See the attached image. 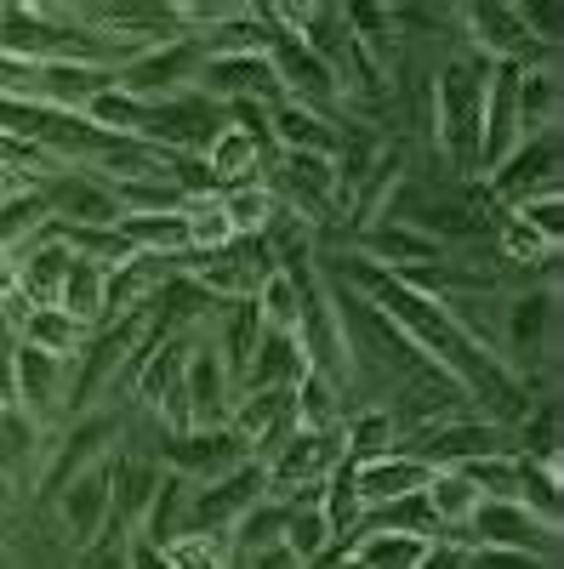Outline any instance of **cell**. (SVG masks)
<instances>
[{"mask_svg":"<svg viewBox=\"0 0 564 569\" xmlns=\"http://www.w3.org/2000/svg\"><path fill=\"white\" fill-rule=\"evenodd\" d=\"M485 86H491V58H479L474 46H451L434 63V154L439 166L479 188V126H485Z\"/></svg>","mask_w":564,"mask_h":569,"instance_id":"6da1fadb","label":"cell"},{"mask_svg":"<svg viewBox=\"0 0 564 569\" xmlns=\"http://www.w3.org/2000/svg\"><path fill=\"white\" fill-rule=\"evenodd\" d=\"M120 433H126V410L120 405H98V410H80L75 421H63L52 439H46V461H40V479H34V496L40 501H58V490L80 472L103 467L115 450H120Z\"/></svg>","mask_w":564,"mask_h":569,"instance_id":"7a4b0ae2","label":"cell"},{"mask_svg":"<svg viewBox=\"0 0 564 569\" xmlns=\"http://www.w3.org/2000/svg\"><path fill=\"white\" fill-rule=\"evenodd\" d=\"M399 456L422 461L428 472L439 467H467V461H491V456H520V445H513V427L479 416V410H467V416H451V421H434V427H422V433H405L394 445Z\"/></svg>","mask_w":564,"mask_h":569,"instance_id":"3957f363","label":"cell"},{"mask_svg":"<svg viewBox=\"0 0 564 569\" xmlns=\"http://www.w3.org/2000/svg\"><path fill=\"white\" fill-rule=\"evenodd\" d=\"M337 467H348L343 427H297V433L263 461V479H268V496L274 501H291L297 490L325 485Z\"/></svg>","mask_w":564,"mask_h":569,"instance_id":"277c9868","label":"cell"},{"mask_svg":"<svg viewBox=\"0 0 564 569\" xmlns=\"http://www.w3.org/2000/svg\"><path fill=\"white\" fill-rule=\"evenodd\" d=\"M200 46L177 34V40H160V46H144L137 58H126L115 69V86L137 103H166V98H182V91H195L200 80Z\"/></svg>","mask_w":564,"mask_h":569,"instance_id":"5b68a950","label":"cell"},{"mask_svg":"<svg viewBox=\"0 0 564 569\" xmlns=\"http://www.w3.org/2000/svg\"><path fill=\"white\" fill-rule=\"evenodd\" d=\"M268 273H274V257H268L263 240H234V246L206 251V257H195V251L182 257V279L195 284V291H206L217 308L251 302L257 284H263Z\"/></svg>","mask_w":564,"mask_h":569,"instance_id":"8992f818","label":"cell"},{"mask_svg":"<svg viewBox=\"0 0 564 569\" xmlns=\"http://www.w3.org/2000/svg\"><path fill=\"white\" fill-rule=\"evenodd\" d=\"M69 388H75V365H58L34 348H12V405L40 433H58L69 421Z\"/></svg>","mask_w":564,"mask_h":569,"instance_id":"52a82bcc","label":"cell"},{"mask_svg":"<svg viewBox=\"0 0 564 569\" xmlns=\"http://www.w3.org/2000/svg\"><path fill=\"white\" fill-rule=\"evenodd\" d=\"M479 188H485V200H491L496 211H513V206L547 194V188H558V131L525 137L520 149H513Z\"/></svg>","mask_w":564,"mask_h":569,"instance_id":"ba28073f","label":"cell"},{"mask_svg":"<svg viewBox=\"0 0 564 569\" xmlns=\"http://www.w3.org/2000/svg\"><path fill=\"white\" fill-rule=\"evenodd\" d=\"M200 98H211L217 109H234V103H257V109H279L286 91H279V74L268 63V52H240V58H206L200 63V80H195Z\"/></svg>","mask_w":564,"mask_h":569,"instance_id":"9c48e42d","label":"cell"},{"mask_svg":"<svg viewBox=\"0 0 564 569\" xmlns=\"http://www.w3.org/2000/svg\"><path fill=\"white\" fill-rule=\"evenodd\" d=\"M222 109L200 91H182V98H166V103H149V120H144V137L149 149H166V154H206V142L222 131Z\"/></svg>","mask_w":564,"mask_h":569,"instance_id":"30bf717a","label":"cell"},{"mask_svg":"<svg viewBox=\"0 0 564 569\" xmlns=\"http://www.w3.org/2000/svg\"><path fill=\"white\" fill-rule=\"evenodd\" d=\"M40 194H46V211H52L58 228H115L120 222V200L98 171L58 166L40 182Z\"/></svg>","mask_w":564,"mask_h":569,"instance_id":"8fae6325","label":"cell"},{"mask_svg":"<svg viewBox=\"0 0 564 569\" xmlns=\"http://www.w3.org/2000/svg\"><path fill=\"white\" fill-rule=\"evenodd\" d=\"M234 399H240V382L228 376L222 353L200 330V337L188 342V365H182V416H188V427H228Z\"/></svg>","mask_w":564,"mask_h":569,"instance_id":"7c38bea8","label":"cell"},{"mask_svg":"<svg viewBox=\"0 0 564 569\" xmlns=\"http://www.w3.org/2000/svg\"><path fill=\"white\" fill-rule=\"evenodd\" d=\"M467 541L525 552L536 563H558V530L542 525L536 512H525L520 501H479V512L467 518Z\"/></svg>","mask_w":564,"mask_h":569,"instance_id":"4fadbf2b","label":"cell"},{"mask_svg":"<svg viewBox=\"0 0 564 569\" xmlns=\"http://www.w3.org/2000/svg\"><path fill=\"white\" fill-rule=\"evenodd\" d=\"M58 530H63V541L80 552V547H91V541H103L109 530H115V485H109V461L103 467H91V472H80V479H69L63 490H58ZM120 536V530H115Z\"/></svg>","mask_w":564,"mask_h":569,"instance_id":"5bb4252c","label":"cell"},{"mask_svg":"<svg viewBox=\"0 0 564 569\" xmlns=\"http://www.w3.org/2000/svg\"><path fill=\"white\" fill-rule=\"evenodd\" d=\"M160 461L171 472H182L188 485H211L228 479L234 467H246V445L228 433V427H188V433H166L160 439Z\"/></svg>","mask_w":564,"mask_h":569,"instance_id":"9a60e30c","label":"cell"},{"mask_svg":"<svg viewBox=\"0 0 564 569\" xmlns=\"http://www.w3.org/2000/svg\"><path fill=\"white\" fill-rule=\"evenodd\" d=\"M228 433L246 445V456L263 467L279 445L297 433V405H291V388H268V393H240L228 410Z\"/></svg>","mask_w":564,"mask_h":569,"instance_id":"2e32d148","label":"cell"},{"mask_svg":"<svg viewBox=\"0 0 564 569\" xmlns=\"http://www.w3.org/2000/svg\"><path fill=\"white\" fill-rule=\"evenodd\" d=\"M263 496H268V479H263L257 461L234 467L228 479L195 485V496H188V530H222V536H228ZM188 530H182V536H188Z\"/></svg>","mask_w":564,"mask_h":569,"instance_id":"e0dca14e","label":"cell"},{"mask_svg":"<svg viewBox=\"0 0 564 569\" xmlns=\"http://www.w3.org/2000/svg\"><path fill=\"white\" fill-rule=\"evenodd\" d=\"M354 257L383 268V273H410V268H434L445 262V246L434 233H422L416 222H399V217H383L354 233Z\"/></svg>","mask_w":564,"mask_h":569,"instance_id":"ac0fdd59","label":"cell"},{"mask_svg":"<svg viewBox=\"0 0 564 569\" xmlns=\"http://www.w3.org/2000/svg\"><path fill=\"white\" fill-rule=\"evenodd\" d=\"M200 160H206L211 188L222 194V188H240V182H263V171L274 160V142H268V131H246V126L222 120V131L206 142Z\"/></svg>","mask_w":564,"mask_h":569,"instance_id":"d6986e66","label":"cell"},{"mask_svg":"<svg viewBox=\"0 0 564 569\" xmlns=\"http://www.w3.org/2000/svg\"><path fill=\"white\" fill-rule=\"evenodd\" d=\"M268 142L279 154H314V160H337L343 149V120L332 114H314L303 103H279L268 114Z\"/></svg>","mask_w":564,"mask_h":569,"instance_id":"ffe728a7","label":"cell"},{"mask_svg":"<svg viewBox=\"0 0 564 569\" xmlns=\"http://www.w3.org/2000/svg\"><path fill=\"white\" fill-rule=\"evenodd\" d=\"M46 439L52 433H40L18 405H0V485H7L12 496L34 490L40 461H46Z\"/></svg>","mask_w":564,"mask_h":569,"instance_id":"44dd1931","label":"cell"},{"mask_svg":"<svg viewBox=\"0 0 564 569\" xmlns=\"http://www.w3.org/2000/svg\"><path fill=\"white\" fill-rule=\"evenodd\" d=\"M348 479H354V490H359V501H365V512H370V507L422 496V485H428V467L410 461V456H399V450H388V456H370V461H348Z\"/></svg>","mask_w":564,"mask_h":569,"instance_id":"7402d4cb","label":"cell"},{"mask_svg":"<svg viewBox=\"0 0 564 569\" xmlns=\"http://www.w3.org/2000/svg\"><path fill=\"white\" fill-rule=\"evenodd\" d=\"M479 485L467 479L462 467H439L428 472V485H422V507H428V525L434 536H451V541H467V518L479 512Z\"/></svg>","mask_w":564,"mask_h":569,"instance_id":"603a6c76","label":"cell"},{"mask_svg":"<svg viewBox=\"0 0 564 569\" xmlns=\"http://www.w3.org/2000/svg\"><path fill=\"white\" fill-rule=\"evenodd\" d=\"M12 337H18V348H34V353L58 359V365H75L86 353V342H91V330L75 313H63V308H23Z\"/></svg>","mask_w":564,"mask_h":569,"instance_id":"cb8c5ba5","label":"cell"},{"mask_svg":"<svg viewBox=\"0 0 564 569\" xmlns=\"http://www.w3.org/2000/svg\"><path fill=\"white\" fill-rule=\"evenodd\" d=\"M63 273H69V251L46 233L34 240L23 257H18V297L29 308H58V291H63Z\"/></svg>","mask_w":564,"mask_h":569,"instance_id":"d4e9b609","label":"cell"},{"mask_svg":"<svg viewBox=\"0 0 564 569\" xmlns=\"http://www.w3.org/2000/svg\"><path fill=\"white\" fill-rule=\"evenodd\" d=\"M188 496H195V485L182 479V472H160V485H155V501L144 512V525H137L131 536L137 541H149V547H171L182 530H188Z\"/></svg>","mask_w":564,"mask_h":569,"instance_id":"484cf974","label":"cell"},{"mask_svg":"<svg viewBox=\"0 0 564 569\" xmlns=\"http://www.w3.org/2000/svg\"><path fill=\"white\" fill-rule=\"evenodd\" d=\"M303 348L297 337H257V353L246 365V382L240 393H268V388H297L303 382Z\"/></svg>","mask_w":564,"mask_h":569,"instance_id":"4316f807","label":"cell"},{"mask_svg":"<svg viewBox=\"0 0 564 569\" xmlns=\"http://www.w3.org/2000/svg\"><path fill=\"white\" fill-rule=\"evenodd\" d=\"M564 120V69H520V126L525 137L558 131Z\"/></svg>","mask_w":564,"mask_h":569,"instance_id":"83f0119b","label":"cell"},{"mask_svg":"<svg viewBox=\"0 0 564 569\" xmlns=\"http://www.w3.org/2000/svg\"><path fill=\"white\" fill-rule=\"evenodd\" d=\"M251 313H257L263 337H297V325H303V279H291V273L274 268V273L257 284Z\"/></svg>","mask_w":564,"mask_h":569,"instance_id":"f1b7e54d","label":"cell"},{"mask_svg":"<svg viewBox=\"0 0 564 569\" xmlns=\"http://www.w3.org/2000/svg\"><path fill=\"white\" fill-rule=\"evenodd\" d=\"M103 291H109V268L86 262V257H69V273H63L58 308H63V313H75L86 330H98V325H109V302H103Z\"/></svg>","mask_w":564,"mask_h":569,"instance_id":"f546056e","label":"cell"},{"mask_svg":"<svg viewBox=\"0 0 564 569\" xmlns=\"http://www.w3.org/2000/svg\"><path fill=\"white\" fill-rule=\"evenodd\" d=\"M177 217H182V233H188V251H195V257L234 246V228H228V211H222L217 188H206V194H182Z\"/></svg>","mask_w":564,"mask_h":569,"instance_id":"4dcf8cb0","label":"cell"},{"mask_svg":"<svg viewBox=\"0 0 564 569\" xmlns=\"http://www.w3.org/2000/svg\"><path fill=\"white\" fill-rule=\"evenodd\" d=\"M222 211H228V228L234 240H268V228L286 217L279 200L268 194V182H240V188H222Z\"/></svg>","mask_w":564,"mask_h":569,"instance_id":"1f68e13d","label":"cell"},{"mask_svg":"<svg viewBox=\"0 0 564 569\" xmlns=\"http://www.w3.org/2000/svg\"><path fill=\"white\" fill-rule=\"evenodd\" d=\"M46 228H52V211H46V194H40V188L0 200V251L23 257L34 240H46Z\"/></svg>","mask_w":564,"mask_h":569,"instance_id":"d6a6232c","label":"cell"},{"mask_svg":"<svg viewBox=\"0 0 564 569\" xmlns=\"http://www.w3.org/2000/svg\"><path fill=\"white\" fill-rule=\"evenodd\" d=\"M52 171H58V160L46 149H34L23 137H0V200L29 194V188H40Z\"/></svg>","mask_w":564,"mask_h":569,"instance_id":"836d02e7","label":"cell"},{"mask_svg":"<svg viewBox=\"0 0 564 569\" xmlns=\"http://www.w3.org/2000/svg\"><path fill=\"white\" fill-rule=\"evenodd\" d=\"M354 563L359 569H416L428 552V536H394V530H359L354 536Z\"/></svg>","mask_w":564,"mask_h":569,"instance_id":"e575fe53","label":"cell"},{"mask_svg":"<svg viewBox=\"0 0 564 569\" xmlns=\"http://www.w3.org/2000/svg\"><path fill=\"white\" fill-rule=\"evenodd\" d=\"M394 445H399V433H394V416L383 405H359V410L343 416V450H348V461L388 456Z\"/></svg>","mask_w":564,"mask_h":569,"instance_id":"d590c367","label":"cell"},{"mask_svg":"<svg viewBox=\"0 0 564 569\" xmlns=\"http://www.w3.org/2000/svg\"><path fill=\"white\" fill-rule=\"evenodd\" d=\"M52 240L69 251V257H86V262H98V268H120V262H131L137 251H131V240L120 233V222L115 228H46Z\"/></svg>","mask_w":564,"mask_h":569,"instance_id":"8d00e7d4","label":"cell"},{"mask_svg":"<svg viewBox=\"0 0 564 569\" xmlns=\"http://www.w3.org/2000/svg\"><path fill=\"white\" fill-rule=\"evenodd\" d=\"M513 467H520V507L536 512L542 525H564V490H558V467L547 461H531V456H513Z\"/></svg>","mask_w":564,"mask_h":569,"instance_id":"74e56055","label":"cell"},{"mask_svg":"<svg viewBox=\"0 0 564 569\" xmlns=\"http://www.w3.org/2000/svg\"><path fill=\"white\" fill-rule=\"evenodd\" d=\"M91 126H98V131H109V137H144V120H149V103H137V98H126V91L109 80L103 91H98V98H91L86 109H80Z\"/></svg>","mask_w":564,"mask_h":569,"instance_id":"f35d334b","label":"cell"},{"mask_svg":"<svg viewBox=\"0 0 564 569\" xmlns=\"http://www.w3.org/2000/svg\"><path fill=\"white\" fill-rule=\"evenodd\" d=\"M291 405H297V427H343V416L354 410L343 399V388H332L314 370H303V382L291 388Z\"/></svg>","mask_w":564,"mask_h":569,"instance_id":"ab89813d","label":"cell"},{"mask_svg":"<svg viewBox=\"0 0 564 569\" xmlns=\"http://www.w3.org/2000/svg\"><path fill=\"white\" fill-rule=\"evenodd\" d=\"M120 233L131 240V251H149V257H182L188 251V233L177 211L160 217H120Z\"/></svg>","mask_w":564,"mask_h":569,"instance_id":"60d3db41","label":"cell"},{"mask_svg":"<svg viewBox=\"0 0 564 569\" xmlns=\"http://www.w3.org/2000/svg\"><path fill=\"white\" fill-rule=\"evenodd\" d=\"M319 512H325V525H332V536H337L343 547H354L359 518H365V501H359V490H354V479H348V467H337L332 479H325V490H319Z\"/></svg>","mask_w":564,"mask_h":569,"instance_id":"b9f144b4","label":"cell"},{"mask_svg":"<svg viewBox=\"0 0 564 569\" xmlns=\"http://www.w3.org/2000/svg\"><path fill=\"white\" fill-rule=\"evenodd\" d=\"M160 552H166L171 569H234V541L222 530H188Z\"/></svg>","mask_w":564,"mask_h":569,"instance_id":"7bdbcfd3","label":"cell"},{"mask_svg":"<svg viewBox=\"0 0 564 569\" xmlns=\"http://www.w3.org/2000/svg\"><path fill=\"white\" fill-rule=\"evenodd\" d=\"M228 541H234V558L240 552H257V547H274V541H286V501H274V496H263L240 525L228 530Z\"/></svg>","mask_w":564,"mask_h":569,"instance_id":"ee69618b","label":"cell"},{"mask_svg":"<svg viewBox=\"0 0 564 569\" xmlns=\"http://www.w3.org/2000/svg\"><path fill=\"white\" fill-rule=\"evenodd\" d=\"M332 541H337V536H332V525H325L319 501H286V547H291L303 563L319 558Z\"/></svg>","mask_w":564,"mask_h":569,"instance_id":"f6af8a7d","label":"cell"},{"mask_svg":"<svg viewBox=\"0 0 564 569\" xmlns=\"http://www.w3.org/2000/svg\"><path fill=\"white\" fill-rule=\"evenodd\" d=\"M359 530H394V536H434L428 525V507L422 496H405V501H388V507H370L359 518Z\"/></svg>","mask_w":564,"mask_h":569,"instance_id":"bcb514c9","label":"cell"},{"mask_svg":"<svg viewBox=\"0 0 564 569\" xmlns=\"http://www.w3.org/2000/svg\"><path fill=\"white\" fill-rule=\"evenodd\" d=\"M513 217H525L542 240H553V246H564V206H558V188H547V194H536V200H525V206H513Z\"/></svg>","mask_w":564,"mask_h":569,"instance_id":"7dc6e473","label":"cell"},{"mask_svg":"<svg viewBox=\"0 0 564 569\" xmlns=\"http://www.w3.org/2000/svg\"><path fill=\"white\" fill-rule=\"evenodd\" d=\"M513 7H520L531 40H542V46H558L564 40V7H558V0H513Z\"/></svg>","mask_w":564,"mask_h":569,"instance_id":"c3c4849f","label":"cell"},{"mask_svg":"<svg viewBox=\"0 0 564 569\" xmlns=\"http://www.w3.org/2000/svg\"><path fill=\"white\" fill-rule=\"evenodd\" d=\"M462 563H467V569H558V563H536V558H525V552H507V547H479V541H467Z\"/></svg>","mask_w":564,"mask_h":569,"instance_id":"681fc988","label":"cell"},{"mask_svg":"<svg viewBox=\"0 0 564 569\" xmlns=\"http://www.w3.org/2000/svg\"><path fill=\"white\" fill-rule=\"evenodd\" d=\"M75 569H131V558H126V536H103V541H91V547H80L75 552Z\"/></svg>","mask_w":564,"mask_h":569,"instance_id":"f907efd6","label":"cell"},{"mask_svg":"<svg viewBox=\"0 0 564 569\" xmlns=\"http://www.w3.org/2000/svg\"><path fill=\"white\" fill-rule=\"evenodd\" d=\"M234 569H303V558L286 547V541H274V547H257V552H240L234 558Z\"/></svg>","mask_w":564,"mask_h":569,"instance_id":"816d5d0a","label":"cell"},{"mask_svg":"<svg viewBox=\"0 0 564 569\" xmlns=\"http://www.w3.org/2000/svg\"><path fill=\"white\" fill-rule=\"evenodd\" d=\"M462 552H467V541L428 536V552H422V563H416V569H467V563H462Z\"/></svg>","mask_w":564,"mask_h":569,"instance_id":"f5cc1de1","label":"cell"},{"mask_svg":"<svg viewBox=\"0 0 564 569\" xmlns=\"http://www.w3.org/2000/svg\"><path fill=\"white\" fill-rule=\"evenodd\" d=\"M126 558H131V569H171L160 547H149V541H137V536H126Z\"/></svg>","mask_w":564,"mask_h":569,"instance_id":"db71d44e","label":"cell"},{"mask_svg":"<svg viewBox=\"0 0 564 569\" xmlns=\"http://www.w3.org/2000/svg\"><path fill=\"white\" fill-rule=\"evenodd\" d=\"M18 297V257L0 251V313H7V302Z\"/></svg>","mask_w":564,"mask_h":569,"instance_id":"11a10c76","label":"cell"},{"mask_svg":"<svg viewBox=\"0 0 564 569\" xmlns=\"http://www.w3.org/2000/svg\"><path fill=\"white\" fill-rule=\"evenodd\" d=\"M337 569H359V563H354V552H348V558H343V563H337Z\"/></svg>","mask_w":564,"mask_h":569,"instance_id":"9f6ffc18","label":"cell"}]
</instances>
